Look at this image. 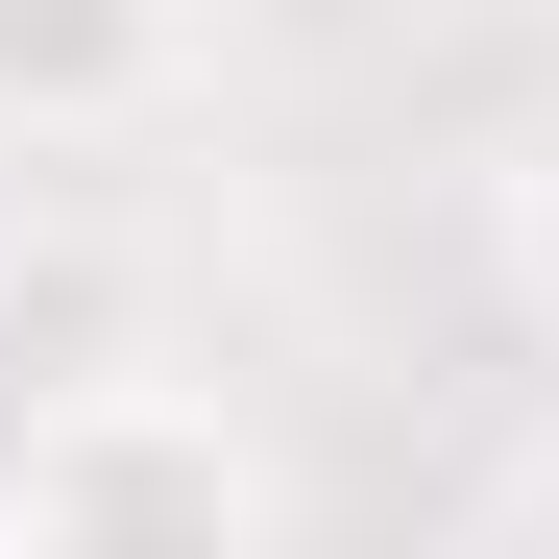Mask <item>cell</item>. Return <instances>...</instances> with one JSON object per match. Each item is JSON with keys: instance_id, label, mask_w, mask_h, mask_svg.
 I'll use <instances>...</instances> for the list:
<instances>
[{"instance_id": "obj_1", "label": "cell", "mask_w": 559, "mask_h": 559, "mask_svg": "<svg viewBox=\"0 0 559 559\" xmlns=\"http://www.w3.org/2000/svg\"><path fill=\"white\" fill-rule=\"evenodd\" d=\"M267 511H293L267 438L219 390H170V365H73V390L0 438V535H25V559H219Z\"/></svg>"}, {"instance_id": "obj_2", "label": "cell", "mask_w": 559, "mask_h": 559, "mask_svg": "<svg viewBox=\"0 0 559 559\" xmlns=\"http://www.w3.org/2000/svg\"><path fill=\"white\" fill-rule=\"evenodd\" d=\"M195 73V0H0V146H122Z\"/></svg>"}, {"instance_id": "obj_3", "label": "cell", "mask_w": 559, "mask_h": 559, "mask_svg": "<svg viewBox=\"0 0 559 559\" xmlns=\"http://www.w3.org/2000/svg\"><path fill=\"white\" fill-rule=\"evenodd\" d=\"M511 293H535V341H559V122L511 146Z\"/></svg>"}]
</instances>
